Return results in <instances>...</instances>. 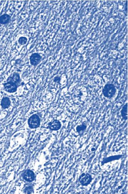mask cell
Returning a JSON list of instances; mask_svg holds the SVG:
<instances>
[{"mask_svg": "<svg viewBox=\"0 0 128 194\" xmlns=\"http://www.w3.org/2000/svg\"><path fill=\"white\" fill-rule=\"evenodd\" d=\"M42 56L39 54L37 53L32 54L29 58L30 61L32 66H36L41 61Z\"/></svg>", "mask_w": 128, "mask_h": 194, "instance_id": "obj_4", "label": "cell"}, {"mask_svg": "<svg viewBox=\"0 0 128 194\" xmlns=\"http://www.w3.org/2000/svg\"><path fill=\"white\" fill-rule=\"evenodd\" d=\"M23 178L29 182H31L35 178V174L30 170H28L23 174Z\"/></svg>", "mask_w": 128, "mask_h": 194, "instance_id": "obj_8", "label": "cell"}, {"mask_svg": "<svg viewBox=\"0 0 128 194\" xmlns=\"http://www.w3.org/2000/svg\"><path fill=\"white\" fill-rule=\"evenodd\" d=\"M92 180L91 176L88 174H81L79 178L80 184L83 186H86L91 183Z\"/></svg>", "mask_w": 128, "mask_h": 194, "instance_id": "obj_3", "label": "cell"}, {"mask_svg": "<svg viewBox=\"0 0 128 194\" xmlns=\"http://www.w3.org/2000/svg\"><path fill=\"white\" fill-rule=\"evenodd\" d=\"M127 103L124 105L121 111V115L123 120H127L128 119Z\"/></svg>", "mask_w": 128, "mask_h": 194, "instance_id": "obj_11", "label": "cell"}, {"mask_svg": "<svg viewBox=\"0 0 128 194\" xmlns=\"http://www.w3.org/2000/svg\"><path fill=\"white\" fill-rule=\"evenodd\" d=\"M61 78L60 77H54V79L53 81L54 82L59 83H60V82L61 80Z\"/></svg>", "mask_w": 128, "mask_h": 194, "instance_id": "obj_14", "label": "cell"}, {"mask_svg": "<svg viewBox=\"0 0 128 194\" xmlns=\"http://www.w3.org/2000/svg\"><path fill=\"white\" fill-rule=\"evenodd\" d=\"M22 61V60L20 59H18L16 60V64H20Z\"/></svg>", "mask_w": 128, "mask_h": 194, "instance_id": "obj_15", "label": "cell"}, {"mask_svg": "<svg viewBox=\"0 0 128 194\" xmlns=\"http://www.w3.org/2000/svg\"><path fill=\"white\" fill-rule=\"evenodd\" d=\"M28 124L30 128H35L39 127L40 125V119L37 114L31 116L28 120Z\"/></svg>", "mask_w": 128, "mask_h": 194, "instance_id": "obj_2", "label": "cell"}, {"mask_svg": "<svg viewBox=\"0 0 128 194\" xmlns=\"http://www.w3.org/2000/svg\"><path fill=\"white\" fill-rule=\"evenodd\" d=\"M11 16L7 14H4L0 16V24H8L11 22Z\"/></svg>", "mask_w": 128, "mask_h": 194, "instance_id": "obj_9", "label": "cell"}, {"mask_svg": "<svg viewBox=\"0 0 128 194\" xmlns=\"http://www.w3.org/2000/svg\"><path fill=\"white\" fill-rule=\"evenodd\" d=\"M7 81H10L16 84L18 87L20 84L21 80L18 73L14 72L7 78Z\"/></svg>", "mask_w": 128, "mask_h": 194, "instance_id": "obj_6", "label": "cell"}, {"mask_svg": "<svg viewBox=\"0 0 128 194\" xmlns=\"http://www.w3.org/2000/svg\"><path fill=\"white\" fill-rule=\"evenodd\" d=\"M87 126L84 123H83L82 124L78 125L76 128V131L80 132L84 131L86 129Z\"/></svg>", "mask_w": 128, "mask_h": 194, "instance_id": "obj_12", "label": "cell"}, {"mask_svg": "<svg viewBox=\"0 0 128 194\" xmlns=\"http://www.w3.org/2000/svg\"><path fill=\"white\" fill-rule=\"evenodd\" d=\"M27 41L28 39L26 37L22 36L19 38L18 42L20 45H23L27 44Z\"/></svg>", "mask_w": 128, "mask_h": 194, "instance_id": "obj_13", "label": "cell"}, {"mask_svg": "<svg viewBox=\"0 0 128 194\" xmlns=\"http://www.w3.org/2000/svg\"><path fill=\"white\" fill-rule=\"evenodd\" d=\"M10 99L7 97H3L2 100L1 106L2 109H5L8 108L11 105Z\"/></svg>", "mask_w": 128, "mask_h": 194, "instance_id": "obj_10", "label": "cell"}, {"mask_svg": "<svg viewBox=\"0 0 128 194\" xmlns=\"http://www.w3.org/2000/svg\"><path fill=\"white\" fill-rule=\"evenodd\" d=\"M102 92L105 97L110 99L115 96L116 92V89L113 84L108 83L105 85Z\"/></svg>", "mask_w": 128, "mask_h": 194, "instance_id": "obj_1", "label": "cell"}, {"mask_svg": "<svg viewBox=\"0 0 128 194\" xmlns=\"http://www.w3.org/2000/svg\"><path fill=\"white\" fill-rule=\"evenodd\" d=\"M3 86L5 91L10 93L16 92L18 87L16 84L10 81H7L6 83H4Z\"/></svg>", "mask_w": 128, "mask_h": 194, "instance_id": "obj_5", "label": "cell"}, {"mask_svg": "<svg viewBox=\"0 0 128 194\" xmlns=\"http://www.w3.org/2000/svg\"><path fill=\"white\" fill-rule=\"evenodd\" d=\"M61 127V124L59 120H54L48 124V127L51 130H57Z\"/></svg>", "mask_w": 128, "mask_h": 194, "instance_id": "obj_7", "label": "cell"}]
</instances>
